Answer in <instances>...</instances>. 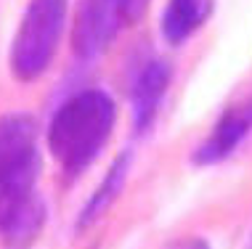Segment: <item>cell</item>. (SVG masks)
<instances>
[{"mask_svg": "<svg viewBox=\"0 0 252 249\" xmlns=\"http://www.w3.org/2000/svg\"><path fill=\"white\" fill-rule=\"evenodd\" d=\"M117 122V106L104 90L66 98L48 125V149L66 175H80L101 154Z\"/></svg>", "mask_w": 252, "mask_h": 249, "instance_id": "1", "label": "cell"}, {"mask_svg": "<svg viewBox=\"0 0 252 249\" xmlns=\"http://www.w3.org/2000/svg\"><path fill=\"white\" fill-rule=\"evenodd\" d=\"M69 0H30L11 43V72L16 80H37L56 56Z\"/></svg>", "mask_w": 252, "mask_h": 249, "instance_id": "2", "label": "cell"}, {"mask_svg": "<svg viewBox=\"0 0 252 249\" xmlns=\"http://www.w3.org/2000/svg\"><path fill=\"white\" fill-rule=\"evenodd\" d=\"M40 172L37 125L27 114L0 117V183L35 178Z\"/></svg>", "mask_w": 252, "mask_h": 249, "instance_id": "3", "label": "cell"}, {"mask_svg": "<svg viewBox=\"0 0 252 249\" xmlns=\"http://www.w3.org/2000/svg\"><path fill=\"white\" fill-rule=\"evenodd\" d=\"M125 22L122 0H80L72 24V48L80 58H96Z\"/></svg>", "mask_w": 252, "mask_h": 249, "instance_id": "4", "label": "cell"}, {"mask_svg": "<svg viewBox=\"0 0 252 249\" xmlns=\"http://www.w3.org/2000/svg\"><path fill=\"white\" fill-rule=\"evenodd\" d=\"M252 133V96L239 101V104L228 106L220 114V119L215 122L213 133L199 143V149L194 154L196 165H215L223 162L226 157L236 151V146L242 143Z\"/></svg>", "mask_w": 252, "mask_h": 249, "instance_id": "5", "label": "cell"}, {"mask_svg": "<svg viewBox=\"0 0 252 249\" xmlns=\"http://www.w3.org/2000/svg\"><path fill=\"white\" fill-rule=\"evenodd\" d=\"M170 77H173V72L165 61H149L141 69L133 87V122L138 133L149 130L157 109H159V101L167 93Z\"/></svg>", "mask_w": 252, "mask_h": 249, "instance_id": "6", "label": "cell"}, {"mask_svg": "<svg viewBox=\"0 0 252 249\" xmlns=\"http://www.w3.org/2000/svg\"><path fill=\"white\" fill-rule=\"evenodd\" d=\"M127 172H130V154H120L117 159L112 162V167L106 170L104 180L98 183V188L93 191V196L88 199V204L80 210L77 215V223L74 228L77 231H85V228L96 225L101 218L109 212V207L120 199V194L125 191V183H127Z\"/></svg>", "mask_w": 252, "mask_h": 249, "instance_id": "7", "label": "cell"}, {"mask_svg": "<svg viewBox=\"0 0 252 249\" xmlns=\"http://www.w3.org/2000/svg\"><path fill=\"white\" fill-rule=\"evenodd\" d=\"M215 0H167L162 11V37L170 45H181L210 19Z\"/></svg>", "mask_w": 252, "mask_h": 249, "instance_id": "8", "label": "cell"}, {"mask_svg": "<svg viewBox=\"0 0 252 249\" xmlns=\"http://www.w3.org/2000/svg\"><path fill=\"white\" fill-rule=\"evenodd\" d=\"M43 223H45V204H43V199L32 191L30 196L19 204V210L13 212L8 225L3 228L5 247L8 249H27L40 236Z\"/></svg>", "mask_w": 252, "mask_h": 249, "instance_id": "9", "label": "cell"}, {"mask_svg": "<svg viewBox=\"0 0 252 249\" xmlns=\"http://www.w3.org/2000/svg\"><path fill=\"white\" fill-rule=\"evenodd\" d=\"M35 191V178H24V180H11V183H0V233L8 225V220L13 218V212L19 210V204Z\"/></svg>", "mask_w": 252, "mask_h": 249, "instance_id": "10", "label": "cell"}, {"mask_svg": "<svg viewBox=\"0 0 252 249\" xmlns=\"http://www.w3.org/2000/svg\"><path fill=\"white\" fill-rule=\"evenodd\" d=\"M162 249H210V244H207L204 239L189 236V239H175V241H170V244L162 247Z\"/></svg>", "mask_w": 252, "mask_h": 249, "instance_id": "11", "label": "cell"}, {"mask_svg": "<svg viewBox=\"0 0 252 249\" xmlns=\"http://www.w3.org/2000/svg\"><path fill=\"white\" fill-rule=\"evenodd\" d=\"M146 0H122V11H125V22H138L141 11H144Z\"/></svg>", "mask_w": 252, "mask_h": 249, "instance_id": "12", "label": "cell"}, {"mask_svg": "<svg viewBox=\"0 0 252 249\" xmlns=\"http://www.w3.org/2000/svg\"><path fill=\"white\" fill-rule=\"evenodd\" d=\"M244 249H252V236H250V241H247V247H244Z\"/></svg>", "mask_w": 252, "mask_h": 249, "instance_id": "13", "label": "cell"}]
</instances>
